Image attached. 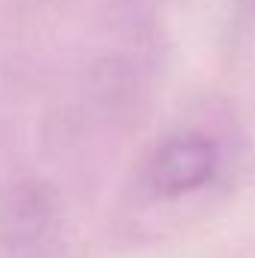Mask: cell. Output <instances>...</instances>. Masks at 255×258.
<instances>
[{
	"label": "cell",
	"instance_id": "obj_1",
	"mask_svg": "<svg viewBox=\"0 0 255 258\" xmlns=\"http://www.w3.org/2000/svg\"><path fill=\"white\" fill-rule=\"evenodd\" d=\"M219 168V147L204 132H183L168 138L147 165V183L162 198L189 195L213 180Z\"/></svg>",
	"mask_w": 255,
	"mask_h": 258
}]
</instances>
